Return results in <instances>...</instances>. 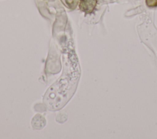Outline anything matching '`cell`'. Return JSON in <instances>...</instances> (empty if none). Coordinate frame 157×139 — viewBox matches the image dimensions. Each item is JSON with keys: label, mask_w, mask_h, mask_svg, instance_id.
Here are the masks:
<instances>
[{"label": "cell", "mask_w": 157, "mask_h": 139, "mask_svg": "<svg viewBox=\"0 0 157 139\" xmlns=\"http://www.w3.org/2000/svg\"><path fill=\"white\" fill-rule=\"evenodd\" d=\"M97 5V0H80L79 9L86 14L91 13Z\"/></svg>", "instance_id": "obj_1"}, {"label": "cell", "mask_w": 157, "mask_h": 139, "mask_svg": "<svg viewBox=\"0 0 157 139\" xmlns=\"http://www.w3.org/2000/svg\"><path fill=\"white\" fill-rule=\"evenodd\" d=\"M146 3L148 6H155L157 4V0H146Z\"/></svg>", "instance_id": "obj_2"}]
</instances>
